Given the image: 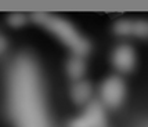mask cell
<instances>
[{
    "label": "cell",
    "mask_w": 148,
    "mask_h": 127,
    "mask_svg": "<svg viewBox=\"0 0 148 127\" xmlns=\"http://www.w3.org/2000/svg\"><path fill=\"white\" fill-rule=\"evenodd\" d=\"M133 35L138 36V38H147L148 36V22H145V21L133 22Z\"/></svg>",
    "instance_id": "6"
},
{
    "label": "cell",
    "mask_w": 148,
    "mask_h": 127,
    "mask_svg": "<svg viewBox=\"0 0 148 127\" xmlns=\"http://www.w3.org/2000/svg\"><path fill=\"white\" fill-rule=\"evenodd\" d=\"M83 72H84V64L80 59V57H76L69 61V64H68V73H69L71 77L80 79L82 75H83Z\"/></svg>",
    "instance_id": "5"
},
{
    "label": "cell",
    "mask_w": 148,
    "mask_h": 127,
    "mask_svg": "<svg viewBox=\"0 0 148 127\" xmlns=\"http://www.w3.org/2000/svg\"><path fill=\"white\" fill-rule=\"evenodd\" d=\"M90 84L87 82H79L76 83L75 86H73V89H72V98L75 100V102L77 104H83L89 100V97H90Z\"/></svg>",
    "instance_id": "4"
},
{
    "label": "cell",
    "mask_w": 148,
    "mask_h": 127,
    "mask_svg": "<svg viewBox=\"0 0 148 127\" xmlns=\"http://www.w3.org/2000/svg\"><path fill=\"white\" fill-rule=\"evenodd\" d=\"M104 123V113L101 107L94 102L89 107V111L82 116L72 122L71 127H103Z\"/></svg>",
    "instance_id": "2"
},
{
    "label": "cell",
    "mask_w": 148,
    "mask_h": 127,
    "mask_svg": "<svg viewBox=\"0 0 148 127\" xmlns=\"http://www.w3.org/2000/svg\"><path fill=\"white\" fill-rule=\"evenodd\" d=\"M114 65L122 72H129L132 70L134 65V53L129 46H121L118 50L114 53Z\"/></svg>",
    "instance_id": "3"
},
{
    "label": "cell",
    "mask_w": 148,
    "mask_h": 127,
    "mask_svg": "<svg viewBox=\"0 0 148 127\" xmlns=\"http://www.w3.org/2000/svg\"><path fill=\"white\" fill-rule=\"evenodd\" d=\"M101 97L103 101L111 107L115 108L118 105H121L123 97H125V84L119 77H110L107 79L105 83L103 84L101 89Z\"/></svg>",
    "instance_id": "1"
},
{
    "label": "cell",
    "mask_w": 148,
    "mask_h": 127,
    "mask_svg": "<svg viewBox=\"0 0 148 127\" xmlns=\"http://www.w3.org/2000/svg\"><path fill=\"white\" fill-rule=\"evenodd\" d=\"M4 48H6V42L0 38V54H1V51L4 50Z\"/></svg>",
    "instance_id": "8"
},
{
    "label": "cell",
    "mask_w": 148,
    "mask_h": 127,
    "mask_svg": "<svg viewBox=\"0 0 148 127\" xmlns=\"http://www.w3.org/2000/svg\"><path fill=\"white\" fill-rule=\"evenodd\" d=\"M116 32L122 36H127L130 33H133V22H127V21H122L119 24H116Z\"/></svg>",
    "instance_id": "7"
}]
</instances>
